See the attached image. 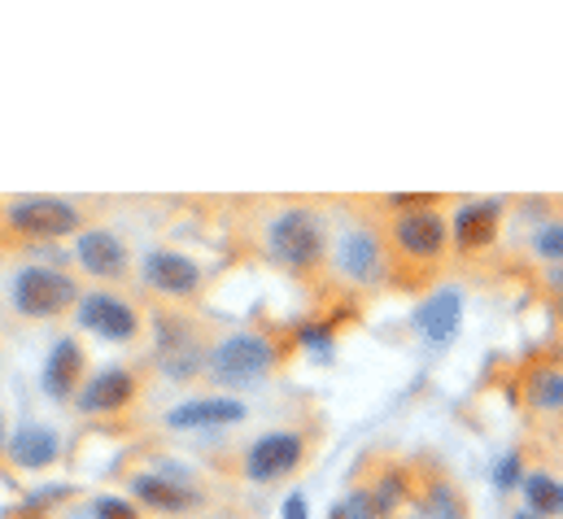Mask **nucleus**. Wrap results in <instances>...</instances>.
Listing matches in <instances>:
<instances>
[{
    "instance_id": "nucleus-26",
    "label": "nucleus",
    "mask_w": 563,
    "mask_h": 519,
    "mask_svg": "<svg viewBox=\"0 0 563 519\" xmlns=\"http://www.w3.org/2000/svg\"><path fill=\"white\" fill-rule=\"evenodd\" d=\"M555 319L563 323V292H555Z\"/></svg>"
},
{
    "instance_id": "nucleus-10",
    "label": "nucleus",
    "mask_w": 563,
    "mask_h": 519,
    "mask_svg": "<svg viewBox=\"0 0 563 519\" xmlns=\"http://www.w3.org/2000/svg\"><path fill=\"white\" fill-rule=\"evenodd\" d=\"M75 258H79V266H84L88 275H97V279H119V275L128 270V250H123V241H119L114 232H106V228L84 232V236L75 241Z\"/></svg>"
},
{
    "instance_id": "nucleus-22",
    "label": "nucleus",
    "mask_w": 563,
    "mask_h": 519,
    "mask_svg": "<svg viewBox=\"0 0 563 519\" xmlns=\"http://www.w3.org/2000/svg\"><path fill=\"white\" fill-rule=\"evenodd\" d=\"M520 481V454H507L503 463H498V472H494V485L498 489H511Z\"/></svg>"
},
{
    "instance_id": "nucleus-6",
    "label": "nucleus",
    "mask_w": 563,
    "mask_h": 519,
    "mask_svg": "<svg viewBox=\"0 0 563 519\" xmlns=\"http://www.w3.org/2000/svg\"><path fill=\"white\" fill-rule=\"evenodd\" d=\"M503 214H507V201L498 197H481V201H463L450 219V241L459 254H481L494 245L498 228H503Z\"/></svg>"
},
{
    "instance_id": "nucleus-5",
    "label": "nucleus",
    "mask_w": 563,
    "mask_h": 519,
    "mask_svg": "<svg viewBox=\"0 0 563 519\" xmlns=\"http://www.w3.org/2000/svg\"><path fill=\"white\" fill-rule=\"evenodd\" d=\"M4 219H9V228L26 232V236H44V241L70 236L84 223V214L70 201H57V197H22L4 210Z\"/></svg>"
},
{
    "instance_id": "nucleus-16",
    "label": "nucleus",
    "mask_w": 563,
    "mask_h": 519,
    "mask_svg": "<svg viewBox=\"0 0 563 519\" xmlns=\"http://www.w3.org/2000/svg\"><path fill=\"white\" fill-rule=\"evenodd\" d=\"M9 459L18 467H48L57 459V432L40 428V423H22L9 441Z\"/></svg>"
},
{
    "instance_id": "nucleus-8",
    "label": "nucleus",
    "mask_w": 563,
    "mask_h": 519,
    "mask_svg": "<svg viewBox=\"0 0 563 519\" xmlns=\"http://www.w3.org/2000/svg\"><path fill=\"white\" fill-rule=\"evenodd\" d=\"M141 270H144V284H148L153 292H162V297H192V292L201 288L197 262L175 254V250H153V254H144Z\"/></svg>"
},
{
    "instance_id": "nucleus-21",
    "label": "nucleus",
    "mask_w": 563,
    "mask_h": 519,
    "mask_svg": "<svg viewBox=\"0 0 563 519\" xmlns=\"http://www.w3.org/2000/svg\"><path fill=\"white\" fill-rule=\"evenodd\" d=\"M529 254L538 262H547V266H563V219H547L538 232H533V241H529Z\"/></svg>"
},
{
    "instance_id": "nucleus-11",
    "label": "nucleus",
    "mask_w": 563,
    "mask_h": 519,
    "mask_svg": "<svg viewBox=\"0 0 563 519\" xmlns=\"http://www.w3.org/2000/svg\"><path fill=\"white\" fill-rule=\"evenodd\" d=\"M245 415L250 410L236 397H197V401H179L166 415V423L170 428H223V423H241Z\"/></svg>"
},
{
    "instance_id": "nucleus-25",
    "label": "nucleus",
    "mask_w": 563,
    "mask_h": 519,
    "mask_svg": "<svg viewBox=\"0 0 563 519\" xmlns=\"http://www.w3.org/2000/svg\"><path fill=\"white\" fill-rule=\"evenodd\" d=\"M284 519H306V498H301V494H292V498L284 503Z\"/></svg>"
},
{
    "instance_id": "nucleus-12",
    "label": "nucleus",
    "mask_w": 563,
    "mask_h": 519,
    "mask_svg": "<svg viewBox=\"0 0 563 519\" xmlns=\"http://www.w3.org/2000/svg\"><path fill=\"white\" fill-rule=\"evenodd\" d=\"M459 314H463V297H459L454 288H441V292H432V297L420 306L416 328H420L423 341H432V345H450L454 332H459Z\"/></svg>"
},
{
    "instance_id": "nucleus-18",
    "label": "nucleus",
    "mask_w": 563,
    "mask_h": 519,
    "mask_svg": "<svg viewBox=\"0 0 563 519\" xmlns=\"http://www.w3.org/2000/svg\"><path fill=\"white\" fill-rule=\"evenodd\" d=\"M520 489H525V507L533 511V516L551 519V516H563V485L555 476H547V472H529L525 481H520Z\"/></svg>"
},
{
    "instance_id": "nucleus-29",
    "label": "nucleus",
    "mask_w": 563,
    "mask_h": 519,
    "mask_svg": "<svg viewBox=\"0 0 563 519\" xmlns=\"http://www.w3.org/2000/svg\"><path fill=\"white\" fill-rule=\"evenodd\" d=\"M332 519H345V516H332Z\"/></svg>"
},
{
    "instance_id": "nucleus-27",
    "label": "nucleus",
    "mask_w": 563,
    "mask_h": 519,
    "mask_svg": "<svg viewBox=\"0 0 563 519\" xmlns=\"http://www.w3.org/2000/svg\"><path fill=\"white\" fill-rule=\"evenodd\" d=\"M511 519H542V516H533V511L525 507V511H516V516H511Z\"/></svg>"
},
{
    "instance_id": "nucleus-24",
    "label": "nucleus",
    "mask_w": 563,
    "mask_h": 519,
    "mask_svg": "<svg viewBox=\"0 0 563 519\" xmlns=\"http://www.w3.org/2000/svg\"><path fill=\"white\" fill-rule=\"evenodd\" d=\"M301 341H306L310 350H328V345H332V336H328V328H306V332H301Z\"/></svg>"
},
{
    "instance_id": "nucleus-17",
    "label": "nucleus",
    "mask_w": 563,
    "mask_h": 519,
    "mask_svg": "<svg viewBox=\"0 0 563 519\" xmlns=\"http://www.w3.org/2000/svg\"><path fill=\"white\" fill-rule=\"evenodd\" d=\"M132 494L141 498L144 507L166 511V516L197 507V494H192V489H184V485H175V481H162V476H136V481H132Z\"/></svg>"
},
{
    "instance_id": "nucleus-4",
    "label": "nucleus",
    "mask_w": 563,
    "mask_h": 519,
    "mask_svg": "<svg viewBox=\"0 0 563 519\" xmlns=\"http://www.w3.org/2000/svg\"><path fill=\"white\" fill-rule=\"evenodd\" d=\"M272 363H276V345H272L263 332H236V336H228L223 345H214L210 358H206L210 376L223 380V385L254 380V376H263Z\"/></svg>"
},
{
    "instance_id": "nucleus-20",
    "label": "nucleus",
    "mask_w": 563,
    "mask_h": 519,
    "mask_svg": "<svg viewBox=\"0 0 563 519\" xmlns=\"http://www.w3.org/2000/svg\"><path fill=\"white\" fill-rule=\"evenodd\" d=\"M367 498H372V507H376V516L385 519V516H394L407 498H411V485H407V476L402 472H385L372 489H367Z\"/></svg>"
},
{
    "instance_id": "nucleus-14",
    "label": "nucleus",
    "mask_w": 563,
    "mask_h": 519,
    "mask_svg": "<svg viewBox=\"0 0 563 519\" xmlns=\"http://www.w3.org/2000/svg\"><path fill=\"white\" fill-rule=\"evenodd\" d=\"M132 393H136V380H132L128 372L106 367V372H97V376L79 389V406H84V410H92V415H110V410L128 406V401H132Z\"/></svg>"
},
{
    "instance_id": "nucleus-28",
    "label": "nucleus",
    "mask_w": 563,
    "mask_h": 519,
    "mask_svg": "<svg viewBox=\"0 0 563 519\" xmlns=\"http://www.w3.org/2000/svg\"><path fill=\"white\" fill-rule=\"evenodd\" d=\"M0 441H4V419H0Z\"/></svg>"
},
{
    "instance_id": "nucleus-23",
    "label": "nucleus",
    "mask_w": 563,
    "mask_h": 519,
    "mask_svg": "<svg viewBox=\"0 0 563 519\" xmlns=\"http://www.w3.org/2000/svg\"><path fill=\"white\" fill-rule=\"evenodd\" d=\"M97 519H141V516H136V507H128L119 498H101L97 503Z\"/></svg>"
},
{
    "instance_id": "nucleus-19",
    "label": "nucleus",
    "mask_w": 563,
    "mask_h": 519,
    "mask_svg": "<svg viewBox=\"0 0 563 519\" xmlns=\"http://www.w3.org/2000/svg\"><path fill=\"white\" fill-rule=\"evenodd\" d=\"M525 401L533 410H563V367H538V372H529Z\"/></svg>"
},
{
    "instance_id": "nucleus-15",
    "label": "nucleus",
    "mask_w": 563,
    "mask_h": 519,
    "mask_svg": "<svg viewBox=\"0 0 563 519\" xmlns=\"http://www.w3.org/2000/svg\"><path fill=\"white\" fill-rule=\"evenodd\" d=\"M79 372H84L79 341L75 336L57 341L53 354H48V363H44V389H48V397H70V393L79 389Z\"/></svg>"
},
{
    "instance_id": "nucleus-7",
    "label": "nucleus",
    "mask_w": 563,
    "mask_h": 519,
    "mask_svg": "<svg viewBox=\"0 0 563 519\" xmlns=\"http://www.w3.org/2000/svg\"><path fill=\"white\" fill-rule=\"evenodd\" d=\"M301 454H306V445H301V437L297 432H267V437H258L254 445H250V454H245V476L250 481H276L284 472H292L297 463H301Z\"/></svg>"
},
{
    "instance_id": "nucleus-9",
    "label": "nucleus",
    "mask_w": 563,
    "mask_h": 519,
    "mask_svg": "<svg viewBox=\"0 0 563 519\" xmlns=\"http://www.w3.org/2000/svg\"><path fill=\"white\" fill-rule=\"evenodd\" d=\"M79 323H84L88 332L106 336V341H132L136 328H141L136 310H132L128 301L110 297V292H92V297H84V301H79Z\"/></svg>"
},
{
    "instance_id": "nucleus-13",
    "label": "nucleus",
    "mask_w": 563,
    "mask_h": 519,
    "mask_svg": "<svg viewBox=\"0 0 563 519\" xmlns=\"http://www.w3.org/2000/svg\"><path fill=\"white\" fill-rule=\"evenodd\" d=\"M336 262H341V270L350 275V279H372L380 266H385V241L376 236V232H367V228H358V232H345L341 236V245H336Z\"/></svg>"
},
{
    "instance_id": "nucleus-2",
    "label": "nucleus",
    "mask_w": 563,
    "mask_h": 519,
    "mask_svg": "<svg viewBox=\"0 0 563 519\" xmlns=\"http://www.w3.org/2000/svg\"><path fill=\"white\" fill-rule=\"evenodd\" d=\"M267 241H272V254H276L284 266H292V270L314 266V262L323 258V250H328V241H323V219H319L314 210H306V206L280 210V214L272 219Z\"/></svg>"
},
{
    "instance_id": "nucleus-3",
    "label": "nucleus",
    "mask_w": 563,
    "mask_h": 519,
    "mask_svg": "<svg viewBox=\"0 0 563 519\" xmlns=\"http://www.w3.org/2000/svg\"><path fill=\"white\" fill-rule=\"evenodd\" d=\"M75 301H84V297H79V284H75L66 270H57V266H26V270H18V279H13V306H18L22 314H31V319L62 314V310H70Z\"/></svg>"
},
{
    "instance_id": "nucleus-1",
    "label": "nucleus",
    "mask_w": 563,
    "mask_h": 519,
    "mask_svg": "<svg viewBox=\"0 0 563 519\" xmlns=\"http://www.w3.org/2000/svg\"><path fill=\"white\" fill-rule=\"evenodd\" d=\"M389 241H394L398 262H407L416 270H432L450 250V219L437 210V201L420 206V210H394Z\"/></svg>"
}]
</instances>
